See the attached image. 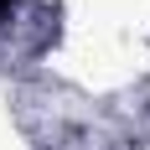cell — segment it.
<instances>
[{"mask_svg": "<svg viewBox=\"0 0 150 150\" xmlns=\"http://www.w3.org/2000/svg\"><path fill=\"white\" fill-rule=\"evenodd\" d=\"M16 5H21V0H0V21H11V16H16Z\"/></svg>", "mask_w": 150, "mask_h": 150, "instance_id": "cell-1", "label": "cell"}]
</instances>
